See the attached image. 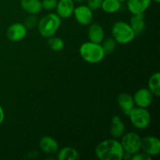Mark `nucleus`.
Returning <instances> with one entry per match:
<instances>
[{"label": "nucleus", "mask_w": 160, "mask_h": 160, "mask_svg": "<svg viewBox=\"0 0 160 160\" xmlns=\"http://www.w3.org/2000/svg\"><path fill=\"white\" fill-rule=\"evenodd\" d=\"M95 154L100 160H121L125 153L120 142L116 138H111L98 144L95 147Z\"/></svg>", "instance_id": "obj_1"}, {"label": "nucleus", "mask_w": 160, "mask_h": 160, "mask_svg": "<svg viewBox=\"0 0 160 160\" xmlns=\"http://www.w3.org/2000/svg\"><path fill=\"white\" fill-rule=\"evenodd\" d=\"M79 53L85 62L92 64L100 62L106 56L101 44L94 43L90 41L81 45Z\"/></svg>", "instance_id": "obj_2"}, {"label": "nucleus", "mask_w": 160, "mask_h": 160, "mask_svg": "<svg viewBox=\"0 0 160 160\" xmlns=\"http://www.w3.org/2000/svg\"><path fill=\"white\" fill-rule=\"evenodd\" d=\"M61 26V18L56 13L44 16L38 23V30L42 37L50 38L55 35Z\"/></svg>", "instance_id": "obj_3"}, {"label": "nucleus", "mask_w": 160, "mask_h": 160, "mask_svg": "<svg viewBox=\"0 0 160 160\" xmlns=\"http://www.w3.org/2000/svg\"><path fill=\"white\" fill-rule=\"evenodd\" d=\"M112 34L117 43L121 45L130 43L136 37L129 23L124 21H117L112 25Z\"/></svg>", "instance_id": "obj_4"}, {"label": "nucleus", "mask_w": 160, "mask_h": 160, "mask_svg": "<svg viewBox=\"0 0 160 160\" xmlns=\"http://www.w3.org/2000/svg\"><path fill=\"white\" fill-rule=\"evenodd\" d=\"M128 117L131 123L137 129H145L151 123V115L146 108L134 107Z\"/></svg>", "instance_id": "obj_5"}, {"label": "nucleus", "mask_w": 160, "mask_h": 160, "mask_svg": "<svg viewBox=\"0 0 160 160\" xmlns=\"http://www.w3.org/2000/svg\"><path fill=\"white\" fill-rule=\"evenodd\" d=\"M124 153L127 155L136 154L141 150L142 138L135 132H128L123 134L120 141Z\"/></svg>", "instance_id": "obj_6"}, {"label": "nucleus", "mask_w": 160, "mask_h": 160, "mask_svg": "<svg viewBox=\"0 0 160 160\" xmlns=\"http://www.w3.org/2000/svg\"><path fill=\"white\" fill-rule=\"evenodd\" d=\"M73 14L77 22L83 26L90 25L93 20V11L87 5H80L75 7Z\"/></svg>", "instance_id": "obj_7"}, {"label": "nucleus", "mask_w": 160, "mask_h": 160, "mask_svg": "<svg viewBox=\"0 0 160 160\" xmlns=\"http://www.w3.org/2000/svg\"><path fill=\"white\" fill-rule=\"evenodd\" d=\"M141 149L150 156H156L160 153V141L154 136H147L142 138Z\"/></svg>", "instance_id": "obj_8"}, {"label": "nucleus", "mask_w": 160, "mask_h": 160, "mask_svg": "<svg viewBox=\"0 0 160 160\" xmlns=\"http://www.w3.org/2000/svg\"><path fill=\"white\" fill-rule=\"evenodd\" d=\"M28 29L23 23H14L11 24L6 31V37L11 42H20L27 35Z\"/></svg>", "instance_id": "obj_9"}, {"label": "nucleus", "mask_w": 160, "mask_h": 160, "mask_svg": "<svg viewBox=\"0 0 160 160\" xmlns=\"http://www.w3.org/2000/svg\"><path fill=\"white\" fill-rule=\"evenodd\" d=\"M153 94L148 88H140L133 96L134 104L138 107L148 108L153 101Z\"/></svg>", "instance_id": "obj_10"}, {"label": "nucleus", "mask_w": 160, "mask_h": 160, "mask_svg": "<svg viewBox=\"0 0 160 160\" xmlns=\"http://www.w3.org/2000/svg\"><path fill=\"white\" fill-rule=\"evenodd\" d=\"M127 7L132 15L145 13L152 0H127Z\"/></svg>", "instance_id": "obj_11"}, {"label": "nucleus", "mask_w": 160, "mask_h": 160, "mask_svg": "<svg viewBox=\"0 0 160 160\" xmlns=\"http://www.w3.org/2000/svg\"><path fill=\"white\" fill-rule=\"evenodd\" d=\"M74 2L73 0H59L56 6V14L61 19L70 18L74 10Z\"/></svg>", "instance_id": "obj_12"}, {"label": "nucleus", "mask_w": 160, "mask_h": 160, "mask_svg": "<svg viewBox=\"0 0 160 160\" xmlns=\"http://www.w3.org/2000/svg\"><path fill=\"white\" fill-rule=\"evenodd\" d=\"M117 103L122 112L126 116L129 115L130 112L135 107L133 96L125 92L119 94L117 96Z\"/></svg>", "instance_id": "obj_13"}, {"label": "nucleus", "mask_w": 160, "mask_h": 160, "mask_svg": "<svg viewBox=\"0 0 160 160\" xmlns=\"http://www.w3.org/2000/svg\"><path fill=\"white\" fill-rule=\"evenodd\" d=\"M39 147L46 154H56L59 151V144L50 136H44L39 141Z\"/></svg>", "instance_id": "obj_14"}, {"label": "nucleus", "mask_w": 160, "mask_h": 160, "mask_svg": "<svg viewBox=\"0 0 160 160\" xmlns=\"http://www.w3.org/2000/svg\"><path fill=\"white\" fill-rule=\"evenodd\" d=\"M88 35L90 42L101 44L104 40V30L98 23H92L90 25L88 31Z\"/></svg>", "instance_id": "obj_15"}, {"label": "nucleus", "mask_w": 160, "mask_h": 160, "mask_svg": "<svg viewBox=\"0 0 160 160\" xmlns=\"http://www.w3.org/2000/svg\"><path fill=\"white\" fill-rule=\"evenodd\" d=\"M125 133V125L118 116H114L111 120L110 134L112 138H120Z\"/></svg>", "instance_id": "obj_16"}, {"label": "nucleus", "mask_w": 160, "mask_h": 160, "mask_svg": "<svg viewBox=\"0 0 160 160\" xmlns=\"http://www.w3.org/2000/svg\"><path fill=\"white\" fill-rule=\"evenodd\" d=\"M22 9L31 15H36L42 11V1L40 0H20Z\"/></svg>", "instance_id": "obj_17"}, {"label": "nucleus", "mask_w": 160, "mask_h": 160, "mask_svg": "<svg viewBox=\"0 0 160 160\" xmlns=\"http://www.w3.org/2000/svg\"><path fill=\"white\" fill-rule=\"evenodd\" d=\"M130 26L132 28L136 36L142 34L145 28V20L144 13L133 15L130 20Z\"/></svg>", "instance_id": "obj_18"}, {"label": "nucleus", "mask_w": 160, "mask_h": 160, "mask_svg": "<svg viewBox=\"0 0 160 160\" xmlns=\"http://www.w3.org/2000/svg\"><path fill=\"white\" fill-rule=\"evenodd\" d=\"M80 158V154L72 147H64L57 152L59 160H77Z\"/></svg>", "instance_id": "obj_19"}, {"label": "nucleus", "mask_w": 160, "mask_h": 160, "mask_svg": "<svg viewBox=\"0 0 160 160\" xmlns=\"http://www.w3.org/2000/svg\"><path fill=\"white\" fill-rule=\"evenodd\" d=\"M122 6V2L119 0H103L101 9L107 13H115L118 12Z\"/></svg>", "instance_id": "obj_20"}, {"label": "nucleus", "mask_w": 160, "mask_h": 160, "mask_svg": "<svg viewBox=\"0 0 160 160\" xmlns=\"http://www.w3.org/2000/svg\"><path fill=\"white\" fill-rule=\"evenodd\" d=\"M148 89L155 96L160 95V73L159 72L154 73L148 80Z\"/></svg>", "instance_id": "obj_21"}, {"label": "nucleus", "mask_w": 160, "mask_h": 160, "mask_svg": "<svg viewBox=\"0 0 160 160\" xmlns=\"http://www.w3.org/2000/svg\"><path fill=\"white\" fill-rule=\"evenodd\" d=\"M48 38V45L50 49L54 52H59L63 49L65 43L62 38L59 37H55L54 35Z\"/></svg>", "instance_id": "obj_22"}, {"label": "nucleus", "mask_w": 160, "mask_h": 160, "mask_svg": "<svg viewBox=\"0 0 160 160\" xmlns=\"http://www.w3.org/2000/svg\"><path fill=\"white\" fill-rule=\"evenodd\" d=\"M102 43V44L101 45L106 55L112 54L117 48V43L113 38H107L106 40H103Z\"/></svg>", "instance_id": "obj_23"}, {"label": "nucleus", "mask_w": 160, "mask_h": 160, "mask_svg": "<svg viewBox=\"0 0 160 160\" xmlns=\"http://www.w3.org/2000/svg\"><path fill=\"white\" fill-rule=\"evenodd\" d=\"M57 0H42V9H45L46 10H53L56 9L57 6Z\"/></svg>", "instance_id": "obj_24"}, {"label": "nucleus", "mask_w": 160, "mask_h": 160, "mask_svg": "<svg viewBox=\"0 0 160 160\" xmlns=\"http://www.w3.org/2000/svg\"><path fill=\"white\" fill-rule=\"evenodd\" d=\"M102 1L103 0H86V2H87V6L92 11H95L101 9Z\"/></svg>", "instance_id": "obj_25"}, {"label": "nucleus", "mask_w": 160, "mask_h": 160, "mask_svg": "<svg viewBox=\"0 0 160 160\" xmlns=\"http://www.w3.org/2000/svg\"><path fill=\"white\" fill-rule=\"evenodd\" d=\"M24 23L23 24L26 27L27 29H32L37 24V20L34 15H31L25 20Z\"/></svg>", "instance_id": "obj_26"}, {"label": "nucleus", "mask_w": 160, "mask_h": 160, "mask_svg": "<svg viewBox=\"0 0 160 160\" xmlns=\"http://www.w3.org/2000/svg\"><path fill=\"white\" fill-rule=\"evenodd\" d=\"M152 159V156L146 154V153H145L144 152L142 153H139L138 152H137L136 154L133 155L132 158H131L132 160H151Z\"/></svg>", "instance_id": "obj_27"}, {"label": "nucleus", "mask_w": 160, "mask_h": 160, "mask_svg": "<svg viewBox=\"0 0 160 160\" xmlns=\"http://www.w3.org/2000/svg\"><path fill=\"white\" fill-rule=\"evenodd\" d=\"M5 119V113H4V110H3L2 107L0 105V125L3 123Z\"/></svg>", "instance_id": "obj_28"}, {"label": "nucleus", "mask_w": 160, "mask_h": 160, "mask_svg": "<svg viewBox=\"0 0 160 160\" xmlns=\"http://www.w3.org/2000/svg\"><path fill=\"white\" fill-rule=\"evenodd\" d=\"M73 2H76L78 3H83L84 2H86V0H73Z\"/></svg>", "instance_id": "obj_29"}, {"label": "nucleus", "mask_w": 160, "mask_h": 160, "mask_svg": "<svg viewBox=\"0 0 160 160\" xmlns=\"http://www.w3.org/2000/svg\"><path fill=\"white\" fill-rule=\"evenodd\" d=\"M152 1H154L155 2H156V3H159L160 2V0H152Z\"/></svg>", "instance_id": "obj_30"}, {"label": "nucleus", "mask_w": 160, "mask_h": 160, "mask_svg": "<svg viewBox=\"0 0 160 160\" xmlns=\"http://www.w3.org/2000/svg\"><path fill=\"white\" fill-rule=\"evenodd\" d=\"M120 2H126L127 0H119Z\"/></svg>", "instance_id": "obj_31"}]
</instances>
